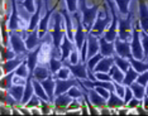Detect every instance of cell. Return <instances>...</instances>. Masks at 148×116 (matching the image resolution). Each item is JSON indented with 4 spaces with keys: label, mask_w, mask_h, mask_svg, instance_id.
<instances>
[{
    "label": "cell",
    "mask_w": 148,
    "mask_h": 116,
    "mask_svg": "<svg viewBox=\"0 0 148 116\" xmlns=\"http://www.w3.org/2000/svg\"><path fill=\"white\" fill-rule=\"evenodd\" d=\"M63 26H66V23L61 12L53 13V29L51 32L52 39H53V43H52L53 51L51 56L60 54V52H61V43L63 41V37H65V29H66V28L63 29Z\"/></svg>",
    "instance_id": "1"
},
{
    "label": "cell",
    "mask_w": 148,
    "mask_h": 116,
    "mask_svg": "<svg viewBox=\"0 0 148 116\" xmlns=\"http://www.w3.org/2000/svg\"><path fill=\"white\" fill-rule=\"evenodd\" d=\"M99 9L100 5L96 4L91 6V8H87L86 5V0H80L79 1V10L82 13V24L85 31L89 33L92 29L94 24H95V20L97 18V14H99Z\"/></svg>",
    "instance_id": "2"
},
{
    "label": "cell",
    "mask_w": 148,
    "mask_h": 116,
    "mask_svg": "<svg viewBox=\"0 0 148 116\" xmlns=\"http://www.w3.org/2000/svg\"><path fill=\"white\" fill-rule=\"evenodd\" d=\"M134 13L129 12L127 18L118 16V37L122 41H132V29H133Z\"/></svg>",
    "instance_id": "3"
},
{
    "label": "cell",
    "mask_w": 148,
    "mask_h": 116,
    "mask_svg": "<svg viewBox=\"0 0 148 116\" xmlns=\"http://www.w3.org/2000/svg\"><path fill=\"white\" fill-rule=\"evenodd\" d=\"M139 25H140L139 22H134L133 23L130 49H132V56L136 59H144V51H143V45H142V39H140Z\"/></svg>",
    "instance_id": "4"
},
{
    "label": "cell",
    "mask_w": 148,
    "mask_h": 116,
    "mask_svg": "<svg viewBox=\"0 0 148 116\" xmlns=\"http://www.w3.org/2000/svg\"><path fill=\"white\" fill-rule=\"evenodd\" d=\"M104 14H105V18H104V19L101 18V13H99V14H97V18H96V20H95V24H94L91 31L89 32V33H91L92 35H95V37H97V38H99L100 35L103 34L104 31H105V28L113 20L112 14H110L109 10H108V4L105 6V12H104Z\"/></svg>",
    "instance_id": "5"
},
{
    "label": "cell",
    "mask_w": 148,
    "mask_h": 116,
    "mask_svg": "<svg viewBox=\"0 0 148 116\" xmlns=\"http://www.w3.org/2000/svg\"><path fill=\"white\" fill-rule=\"evenodd\" d=\"M73 18H75L76 20V32H75V47L79 49V51H81L84 43H85L86 38H87V32L85 31V28H84V24H82V19H80V15L79 13H73Z\"/></svg>",
    "instance_id": "6"
},
{
    "label": "cell",
    "mask_w": 148,
    "mask_h": 116,
    "mask_svg": "<svg viewBox=\"0 0 148 116\" xmlns=\"http://www.w3.org/2000/svg\"><path fill=\"white\" fill-rule=\"evenodd\" d=\"M63 66H66L67 68L71 71V73L75 76V78L79 79H89V75H87V64L86 62H81L80 61L79 63L73 64L69 59L63 61Z\"/></svg>",
    "instance_id": "7"
},
{
    "label": "cell",
    "mask_w": 148,
    "mask_h": 116,
    "mask_svg": "<svg viewBox=\"0 0 148 116\" xmlns=\"http://www.w3.org/2000/svg\"><path fill=\"white\" fill-rule=\"evenodd\" d=\"M45 1V9H46V14L43 18H41V20H39V25H38V28H39V37H45V35L47 34V31H48V23H49V19H51V15L53 14V13L56 12V8H57V5H58V3H56L55 6H52L51 9H49V6H48V1L49 0H43Z\"/></svg>",
    "instance_id": "8"
},
{
    "label": "cell",
    "mask_w": 148,
    "mask_h": 116,
    "mask_svg": "<svg viewBox=\"0 0 148 116\" xmlns=\"http://www.w3.org/2000/svg\"><path fill=\"white\" fill-rule=\"evenodd\" d=\"M9 38H10V45L16 54H27L29 51L25 45V41H23L22 35L16 32L9 33Z\"/></svg>",
    "instance_id": "9"
},
{
    "label": "cell",
    "mask_w": 148,
    "mask_h": 116,
    "mask_svg": "<svg viewBox=\"0 0 148 116\" xmlns=\"http://www.w3.org/2000/svg\"><path fill=\"white\" fill-rule=\"evenodd\" d=\"M10 3H12V14L10 18H9L8 26L10 32H16L22 23V18L18 12V0H10Z\"/></svg>",
    "instance_id": "10"
},
{
    "label": "cell",
    "mask_w": 148,
    "mask_h": 116,
    "mask_svg": "<svg viewBox=\"0 0 148 116\" xmlns=\"http://www.w3.org/2000/svg\"><path fill=\"white\" fill-rule=\"evenodd\" d=\"M79 78H66V79H61V78H56V90H55V96L66 94L73 86H79Z\"/></svg>",
    "instance_id": "11"
},
{
    "label": "cell",
    "mask_w": 148,
    "mask_h": 116,
    "mask_svg": "<svg viewBox=\"0 0 148 116\" xmlns=\"http://www.w3.org/2000/svg\"><path fill=\"white\" fill-rule=\"evenodd\" d=\"M79 83L82 87V90L87 92V95H89V97H90V102H91L95 107H103V106L106 105V100L94 87H86V86H84L80 79H79Z\"/></svg>",
    "instance_id": "12"
},
{
    "label": "cell",
    "mask_w": 148,
    "mask_h": 116,
    "mask_svg": "<svg viewBox=\"0 0 148 116\" xmlns=\"http://www.w3.org/2000/svg\"><path fill=\"white\" fill-rule=\"evenodd\" d=\"M43 44L45 43H41L34 49H32V51L27 53V63H28V68H29V76H32V77H33V72H34L37 64H38V56L42 52Z\"/></svg>",
    "instance_id": "13"
},
{
    "label": "cell",
    "mask_w": 148,
    "mask_h": 116,
    "mask_svg": "<svg viewBox=\"0 0 148 116\" xmlns=\"http://www.w3.org/2000/svg\"><path fill=\"white\" fill-rule=\"evenodd\" d=\"M114 45H115V53L118 56L128 59L132 57V49H130L129 41H122L119 37H116V39L114 41Z\"/></svg>",
    "instance_id": "14"
},
{
    "label": "cell",
    "mask_w": 148,
    "mask_h": 116,
    "mask_svg": "<svg viewBox=\"0 0 148 116\" xmlns=\"http://www.w3.org/2000/svg\"><path fill=\"white\" fill-rule=\"evenodd\" d=\"M27 58V54H18L15 58L5 61V63H3V69H4V73H10V72L15 71L16 68L21 66V63Z\"/></svg>",
    "instance_id": "15"
},
{
    "label": "cell",
    "mask_w": 148,
    "mask_h": 116,
    "mask_svg": "<svg viewBox=\"0 0 148 116\" xmlns=\"http://www.w3.org/2000/svg\"><path fill=\"white\" fill-rule=\"evenodd\" d=\"M99 49H100L99 38L92 35L91 33H87V59L94 57L99 52Z\"/></svg>",
    "instance_id": "16"
},
{
    "label": "cell",
    "mask_w": 148,
    "mask_h": 116,
    "mask_svg": "<svg viewBox=\"0 0 148 116\" xmlns=\"http://www.w3.org/2000/svg\"><path fill=\"white\" fill-rule=\"evenodd\" d=\"M139 3V23L142 31L148 33V6L144 0H138Z\"/></svg>",
    "instance_id": "17"
},
{
    "label": "cell",
    "mask_w": 148,
    "mask_h": 116,
    "mask_svg": "<svg viewBox=\"0 0 148 116\" xmlns=\"http://www.w3.org/2000/svg\"><path fill=\"white\" fill-rule=\"evenodd\" d=\"M75 48V43H73L71 39H70L67 35L63 37V41L61 43V61H66V59L70 58V54Z\"/></svg>",
    "instance_id": "18"
},
{
    "label": "cell",
    "mask_w": 148,
    "mask_h": 116,
    "mask_svg": "<svg viewBox=\"0 0 148 116\" xmlns=\"http://www.w3.org/2000/svg\"><path fill=\"white\" fill-rule=\"evenodd\" d=\"M99 43H100V53H101L104 57L114 56V53H115V45H114V42L106 41L105 37H99Z\"/></svg>",
    "instance_id": "19"
},
{
    "label": "cell",
    "mask_w": 148,
    "mask_h": 116,
    "mask_svg": "<svg viewBox=\"0 0 148 116\" xmlns=\"http://www.w3.org/2000/svg\"><path fill=\"white\" fill-rule=\"evenodd\" d=\"M42 4L43 0H37V9L32 14V18L28 23V32L34 31L37 26L39 25V20H41V10H42Z\"/></svg>",
    "instance_id": "20"
},
{
    "label": "cell",
    "mask_w": 148,
    "mask_h": 116,
    "mask_svg": "<svg viewBox=\"0 0 148 116\" xmlns=\"http://www.w3.org/2000/svg\"><path fill=\"white\" fill-rule=\"evenodd\" d=\"M113 64H115V61H114L113 56H110V57H104L103 59H100V62L96 64V67L94 68V72H105V73H109Z\"/></svg>",
    "instance_id": "21"
},
{
    "label": "cell",
    "mask_w": 148,
    "mask_h": 116,
    "mask_svg": "<svg viewBox=\"0 0 148 116\" xmlns=\"http://www.w3.org/2000/svg\"><path fill=\"white\" fill-rule=\"evenodd\" d=\"M42 86L45 87V90L47 92V95L49 96V100H51V104H53V101H55V90H56V81H53L52 78V75L49 76L48 78L43 79L41 82Z\"/></svg>",
    "instance_id": "22"
},
{
    "label": "cell",
    "mask_w": 148,
    "mask_h": 116,
    "mask_svg": "<svg viewBox=\"0 0 148 116\" xmlns=\"http://www.w3.org/2000/svg\"><path fill=\"white\" fill-rule=\"evenodd\" d=\"M25 88H24V96H23V100L21 104L27 105L28 101L32 98V96L34 95V86H33V77L32 76H28L27 77V82H25Z\"/></svg>",
    "instance_id": "23"
},
{
    "label": "cell",
    "mask_w": 148,
    "mask_h": 116,
    "mask_svg": "<svg viewBox=\"0 0 148 116\" xmlns=\"http://www.w3.org/2000/svg\"><path fill=\"white\" fill-rule=\"evenodd\" d=\"M60 12H61V14L63 15V18H65V23H66V35L73 42V41H75V33H73V31H72V20H71V16H70L71 13L67 10V8L66 9H61Z\"/></svg>",
    "instance_id": "24"
},
{
    "label": "cell",
    "mask_w": 148,
    "mask_h": 116,
    "mask_svg": "<svg viewBox=\"0 0 148 116\" xmlns=\"http://www.w3.org/2000/svg\"><path fill=\"white\" fill-rule=\"evenodd\" d=\"M33 86H34V94L38 96L41 100L46 101V102H51V100H49V96L47 95V92L45 90V87L42 86L41 81H38V79L33 78Z\"/></svg>",
    "instance_id": "25"
},
{
    "label": "cell",
    "mask_w": 148,
    "mask_h": 116,
    "mask_svg": "<svg viewBox=\"0 0 148 116\" xmlns=\"http://www.w3.org/2000/svg\"><path fill=\"white\" fill-rule=\"evenodd\" d=\"M123 105H125L123 97L116 95V92H110V97L106 100V106L109 109H113V107H122Z\"/></svg>",
    "instance_id": "26"
},
{
    "label": "cell",
    "mask_w": 148,
    "mask_h": 116,
    "mask_svg": "<svg viewBox=\"0 0 148 116\" xmlns=\"http://www.w3.org/2000/svg\"><path fill=\"white\" fill-rule=\"evenodd\" d=\"M24 88H25V86L16 83V85H13L12 87L8 90V92H9V94H10L18 102H22L23 96H24Z\"/></svg>",
    "instance_id": "27"
},
{
    "label": "cell",
    "mask_w": 148,
    "mask_h": 116,
    "mask_svg": "<svg viewBox=\"0 0 148 116\" xmlns=\"http://www.w3.org/2000/svg\"><path fill=\"white\" fill-rule=\"evenodd\" d=\"M139 76V72H137L132 66L128 68V71L125 72V76H124V79H123V85L124 86H130L133 82L137 81V77Z\"/></svg>",
    "instance_id": "28"
},
{
    "label": "cell",
    "mask_w": 148,
    "mask_h": 116,
    "mask_svg": "<svg viewBox=\"0 0 148 116\" xmlns=\"http://www.w3.org/2000/svg\"><path fill=\"white\" fill-rule=\"evenodd\" d=\"M49 69L48 68H46V67H43V66H37L36 69H34V72H33V78H36V79H38V81H43V79H46V78H48L49 76H51L52 73H49Z\"/></svg>",
    "instance_id": "29"
},
{
    "label": "cell",
    "mask_w": 148,
    "mask_h": 116,
    "mask_svg": "<svg viewBox=\"0 0 148 116\" xmlns=\"http://www.w3.org/2000/svg\"><path fill=\"white\" fill-rule=\"evenodd\" d=\"M129 62H130V66L137 72H139V73H143V72H146L148 69V62H143L142 59H136L133 56L129 58Z\"/></svg>",
    "instance_id": "30"
},
{
    "label": "cell",
    "mask_w": 148,
    "mask_h": 116,
    "mask_svg": "<svg viewBox=\"0 0 148 116\" xmlns=\"http://www.w3.org/2000/svg\"><path fill=\"white\" fill-rule=\"evenodd\" d=\"M109 75L112 76L113 81L118 82V83H123V79H124V76H125V73H124V72L119 67H118L116 64L112 66V68H110V71H109Z\"/></svg>",
    "instance_id": "31"
},
{
    "label": "cell",
    "mask_w": 148,
    "mask_h": 116,
    "mask_svg": "<svg viewBox=\"0 0 148 116\" xmlns=\"http://www.w3.org/2000/svg\"><path fill=\"white\" fill-rule=\"evenodd\" d=\"M62 67H63V62L61 59H57L56 56H51V58H49V61H48V68H49V71H51V73L55 76Z\"/></svg>",
    "instance_id": "32"
},
{
    "label": "cell",
    "mask_w": 148,
    "mask_h": 116,
    "mask_svg": "<svg viewBox=\"0 0 148 116\" xmlns=\"http://www.w3.org/2000/svg\"><path fill=\"white\" fill-rule=\"evenodd\" d=\"M71 100H72V97L66 92V94L56 96L53 104H55L57 107H66V106H69L70 104H71Z\"/></svg>",
    "instance_id": "33"
},
{
    "label": "cell",
    "mask_w": 148,
    "mask_h": 116,
    "mask_svg": "<svg viewBox=\"0 0 148 116\" xmlns=\"http://www.w3.org/2000/svg\"><path fill=\"white\" fill-rule=\"evenodd\" d=\"M130 88H132V91H133L134 97L139 98V100H143L144 96H146V86L138 83V82L136 81L130 85Z\"/></svg>",
    "instance_id": "34"
},
{
    "label": "cell",
    "mask_w": 148,
    "mask_h": 116,
    "mask_svg": "<svg viewBox=\"0 0 148 116\" xmlns=\"http://www.w3.org/2000/svg\"><path fill=\"white\" fill-rule=\"evenodd\" d=\"M114 61H115V64L119 67L122 71L125 73V72L128 71V68H129V66H130V62H129V59L128 58H123V57H120V56H118L116 53H114Z\"/></svg>",
    "instance_id": "35"
},
{
    "label": "cell",
    "mask_w": 148,
    "mask_h": 116,
    "mask_svg": "<svg viewBox=\"0 0 148 116\" xmlns=\"http://www.w3.org/2000/svg\"><path fill=\"white\" fill-rule=\"evenodd\" d=\"M104 56L101 53H96L94 57H91L90 59H87L86 61V64H87V72H92L94 68L96 67V64L100 62V59H103Z\"/></svg>",
    "instance_id": "36"
},
{
    "label": "cell",
    "mask_w": 148,
    "mask_h": 116,
    "mask_svg": "<svg viewBox=\"0 0 148 116\" xmlns=\"http://www.w3.org/2000/svg\"><path fill=\"white\" fill-rule=\"evenodd\" d=\"M15 76H19V77H23V78H27L29 76V68H28V63H27V58L21 63L18 68L15 69Z\"/></svg>",
    "instance_id": "37"
},
{
    "label": "cell",
    "mask_w": 148,
    "mask_h": 116,
    "mask_svg": "<svg viewBox=\"0 0 148 116\" xmlns=\"http://www.w3.org/2000/svg\"><path fill=\"white\" fill-rule=\"evenodd\" d=\"M115 4L118 6V10H119L120 15H127L129 13V3L130 0H114Z\"/></svg>",
    "instance_id": "38"
},
{
    "label": "cell",
    "mask_w": 148,
    "mask_h": 116,
    "mask_svg": "<svg viewBox=\"0 0 148 116\" xmlns=\"http://www.w3.org/2000/svg\"><path fill=\"white\" fill-rule=\"evenodd\" d=\"M14 75L15 72H10V73H6L4 77L1 79V88H4V90H9V88L13 86V79H14Z\"/></svg>",
    "instance_id": "39"
},
{
    "label": "cell",
    "mask_w": 148,
    "mask_h": 116,
    "mask_svg": "<svg viewBox=\"0 0 148 116\" xmlns=\"http://www.w3.org/2000/svg\"><path fill=\"white\" fill-rule=\"evenodd\" d=\"M67 94L71 96L72 98H81L84 95H85V91H81L79 88V86H73L71 87L69 91H67Z\"/></svg>",
    "instance_id": "40"
},
{
    "label": "cell",
    "mask_w": 148,
    "mask_h": 116,
    "mask_svg": "<svg viewBox=\"0 0 148 116\" xmlns=\"http://www.w3.org/2000/svg\"><path fill=\"white\" fill-rule=\"evenodd\" d=\"M18 4H21L22 6H24L25 10H28L29 13H34L37 6L34 5V0H23V1H18Z\"/></svg>",
    "instance_id": "41"
},
{
    "label": "cell",
    "mask_w": 148,
    "mask_h": 116,
    "mask_svg": "<svg viewBox=\"0 0 148 116\" xmlns=\"http://www.w3.org/2000/svg\"><path fill=\"white\" fill-rule=\"evenodd\" d=\"M140 39H142V45H143V51H144V59L148 58V33L144 31L140 32Z\"/></svg>",
    "instance_id": "42"
},
{
    "label": "cell",
    "mask_w": 148,
    "mask_h": 116,
    "mask_svg": "<svg viewBox=\"0 0 148 116\" xmlns=\"http://www.w3.org/2000/svg\"><path fill=\"white\" fill-rule=\"evenodd\" d=\"M16 56H18V54H16V53L13 51V48L12 49H9V48H6V47L3 48V58H4L5 61H9V59L15 58Z\"/></svg>",
    "instance_id": "43"
},
{
    "label": "cell",
    "mask_w": 148,
    "mask_h": 116,
    "mask_svg": "<svg viewBox=\"0 0 148 116\" xmlns=\"http://www.w3.org/2000/svg\"><path fill=\"white\" fill-rule=\"evenodd\" d=\"M66 8L71 14H73L79 9V1L77 0H66Z\"/></svg>",
    "instance_id": "44"
},
{
    "label": "cell",
    "mask_w": 148,
    "mask_h": 116,
    "mask_svg": "<svg viewBox=\"0 0 148 116\" xmlns=\"http://www.w3.org/2000/svg\"><path fill=\"white\" fill-rule=\"evenodd\" d=\"M70 69L66 67H62L61 69H60L58 72H57V73L55 75V78H61V79H66V78H69V75H70Z\"/></svg>",
    "instance_id": "45"
},
{
    "label": "cell",
    "mask_w": 148,
    "mask_h": 116,
    "mask_svg": "<svg viewBox=\"0 0 148 116\" xmlns=\"http://www.w3.org/2000/svg\"><path fill=\"white\" fill-rule=\"evenodd\" d=\"M95 77L99 81H113L112 76L109 73H105V72H95Z\"/></svg>",
    "instance_id": "46"
},
{
    "label": "cell",
    "mask_w": 148,
    "mask_h": 116,
    "mask_svg": "<svg viewBox=\"0 0 148 116\" xmlns=\"http://www.w3.org/2000/svg\"><path fill=\"white\" fill-rule=\"evenodd\" d=\"M79 49H77L76 47L73 48V51L71 52V54H70V58H69V61L71 62V63H73V64H76V63H79V59H80V57H79Z\"/></svg>",
    "instance_id": "47"
},
{
    "label": "cell",
    "mask_w": 148,
    "mask_h": 116,
    "mask_svg": "<svg viewBox=\"0 0 148 116\" xmlns=\"http://www.w3.org/2000/svg\"><path fill=\"white\" fill-rule=\"evenodd\" d=\"M114 82V87H115V92L118 96H120V97H124V95H125V87L122 85V83H118V82L113 81Z\"/></svg>",
    "instance_id": "48"
},
{
    "label": "cell",
    "mask_w": 148,
    "mask_h": 116,
    "mask_svg": "<svg viewBox=\"0 0 148 116\" xmlns=\"http://www.w3.org/2000/svg\"><path fill=\"white\" fill-rule=\"evenodd\" d=\"M133 97H134V95H133V91H132V88H130V86H125V95H124V97H123V100H124V102H125V105L130 100H132Z\"/></svg>",
    "instance_id": "49"
},
{
    "label": "cell",
    "mask_w": 148,
    "mask_h": 116,
    "mask_svg": "<svg viewBox=\"0 0 148 116\" xmlns=\"http://www.w3.org/2000/svg\"><path fill=\"white\" fill-rule=\"evenodd\" d=\"M39 100H41V98L38 97V96H37L36 94L32 96V98L31 100L28 101V104H27V106H28V107H34V106H38V104H41V102H39Z\"/></svg>",
    "instance_id": "50"
},
{
    "label": "cell",
    "mask_w": 148,
    "mask_h": 116,
    "mask_svg": "<svg viewBox=\"0 0 148 116\" xmlns=\"http://www.w3.org/2000/svg\"><path fill=\"white\" fill-rule=\"evenodd\" d=\"M140 104V100H139V98H137V97H133L132 98V100H130L129 102H128V107H130V109H133V107H137V106L138 105H139Z\"/></svg>",
    "instance_id": "51"
},
{
    "label": "cell",
    "mask_w": 148,
    "mask_h": 116,
    "mask_svg": "<svg viewBox=\"0 0 148 116\" xmlns=\"http://www.w3.org/2000/svg\"><path fill=\"white\" fill-rule=\"evenodd\" d=\"M3 35H4V45H6V32H5V24L3 23Z\"/></svg>",
    "instance_id": "52"
},
{
    "label": "cell",
    "mask_w": 148,
    "mask_h": 116,
    "mask_svg": "<svg viewBox=\"0 0 148 116\" xmlns=\"http://www.w3.org/2000/svg\"><path fill=\"white\" fill-rule=\"evenodd\" d=\"M144 109L148 110V95L144 96Z\"/></svg>",
    "instance_id": "53"
},
{
    "label": "cell",
    "mask_w": 148,
    "mask_h": 116,
    "mask_svg": "<svg viewBox=\"0 0 148 116\" xmlns=\"http://www.w3.org/2000/svg\"><path fill=\"white\" fill-rule=\"evenodd\" d=\"M146 95H148V83H147V86H146Z\"/></svg>",
    "instance_id": "54"
}]
</instances>
